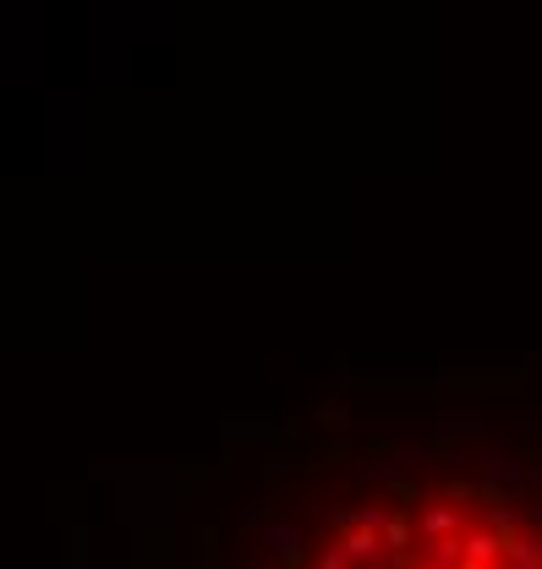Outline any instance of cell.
I'll return each instance as SVG.
<instances>
[{
    "label": "cell",
    "instance_id": "1",
    "mask_svg": "<svg viewBox=\"0 0 542 569\" xmlns=\"http://www.w3.org/2000/svg\"><path fill=\"white\" fill-rule=\"evenodd\" d=\"M307 569H542V520L477 487L395 493L334 520Z\"/></svg>",
    "mask_w": 542,
    "mask_h": 569
}]
</instances>
